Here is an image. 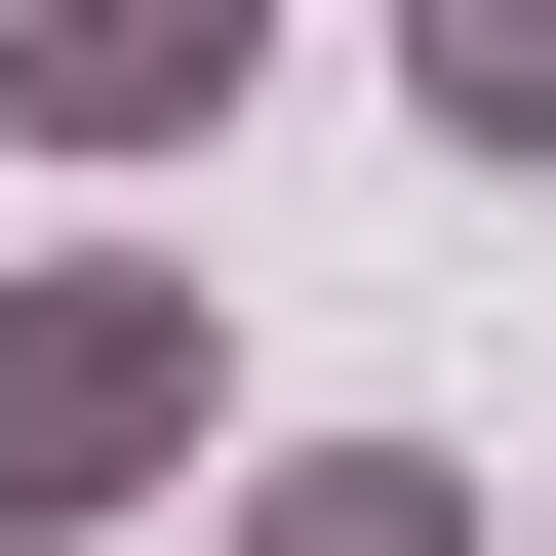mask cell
Returning a JSON list of instances; mask_svg holds the SVG:
<instances>
[{
    "mask_svg": "<svg viewBox=\"0 0 556 556\" xmlns=\"http://www.w3.org/2000/svg\"><path fill=\"white\" fill-rule=\"evenodd\" d=\"M397 119H438V160H517V199H556V0H397Z\"/></svg>",
    "mask_w": 556,
    "mask_h": 556,
    "instance_id": "cell-4",
    "label": "cell"
},
{
    "mask_svg": "<svg viewBox=\"0 0 556 556\" xmlns=\"http://www.w3.org/2000/svg\"><path fill=\"white\" fill-rule=\"evenodd\" d=\"M239 80H278V0H0V119L40 160H239Z\"/></svg>",
    "mask_w": 556,
    "mask_h": 556,
    "instance_id": "cell-2",
    "label": "cell"
},
{
    "mask_svg": "<svg viewBox=\"0 0 556 556\" xmlns=\"http://www.w3.org/2000/svg\"><path fill=\"white\" fill-rule=\"evenodd\" d=\"M199 556H517V517H477L438 438H278V477H239V517H199Z\"/></svg>",
    "mask_w": 556,
    "mask_h": 556,
    "instance_id": "cell-3",
    "label": "cell"
},
{
    "mask_svg": "<svg viewBox=\"0 0 556 556\" xmlns=\"http://www.w3.org/2000/svg\"><path fill=\"white\" fill-rule=\"evenodd\" d=\"M199 477V239H40L0 278V556H80Z\"/></svg>",
    "mask_w": 556,
    "mask_h": 556,
    "instance_id": "cell-1",
    "label": "cell"
}]
</instances>
